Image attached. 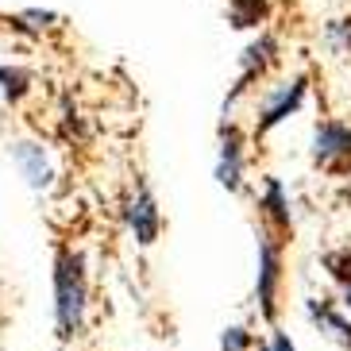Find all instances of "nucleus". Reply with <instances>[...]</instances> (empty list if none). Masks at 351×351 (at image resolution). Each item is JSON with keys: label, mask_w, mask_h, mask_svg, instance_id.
Segmentation results:
<instances>
[{"label": "nucleus", "mask_w": 351, "mask_h": 351, "mask_svg": "<svg viewBox=\"0 0 351 351\" xmlns=\"http://www.w3.org/2000/svg\"><path fill=\"white\" fill-rule=\"evenodd\" d=\"M124 224H128V232H132L135 247H143V251L155 247L158 236H162V208H158V197L147 182H139V186L132 189V197H128Z\"/></svg>", "instance_id": "8"}, {"label": "nucleus", "mask_w": 351, "mask_h": 351, "mask_svg": "<svg viewBox=\"0 0 351 351\" xmlns=\"http://www.w3.org/2000/svg\"><path fill=\"white\" fill-rule=\"evenodd\" d=\"M270 16V0H228V23L236 32H251L263 27Z\"/></svg>", "instance_id": "11"}, {"label": "nucleus", "mask_w": 351, "mask_h": 351, "mask_svg": "<svg viewBox=\"0 0 351 351\" xmlns=\"http://www.w3.org/2000/svg\"><path fill=\"white\" fill-rule=\"evenodd\" d=\"M258 208V228L270 232L278 243H289L293 239V201H289V189L282 186V178L263 174V189L255 197Z\"/></svg>", "instance_id": "7"}, {"label": "nucleus", "mask_w": 351, "mask_h": 351, "mask_svg": "<svg viewBox=\"0 0 351 351\" xmlns=\"http://www.w3.org/2000/svg\"><path fill=\"white\" fill-rule=\"evenodd\" d=\"M340 305H343V313H351V282L340 286Z\"/></svg>", "instance_id": "18"}, {"label": "nucleus", "mask_w": 351, "mask_h": 351, "mask_svg": "<svg viewBox=\"0 0 351 351\" xmlns=\"http://www.w3.org/2000/svg\"><path fill=\"white\" fill-rule=\"evenodd\" d=\"M8 158H12V166L20 170V178L27 182L32 193H51V189H54L58 170H54L51 151H47L39 139H12V143H8Z\"/></svg>", "instance_id": "9"}, {"label": "nucleus", "mask_w": 351, "mask_h": 351, "mask_svg": "<svg viewBox=\"0 0 351 351\" xmlns=\"http://www.w3.org/2000/svg\"><path fill=\"white\" fill-rule=\"evenodd\" d=\"M258 351H298V343L289 340L286 328H278V324H274V328L267 332V340L258 343Z\"/></svg>", "instance_id": "17"}, {"label": "nucleus", "mask_w": 351, "mask_h": 351, "mask_svg": "<svg viewBox=\"0 0 351 351\" xmlns=\"http://www.w3.org/2000/svg\"><path fill=\"white\" fill-rule=\"evenodd\" d=\"M305 317H309V324L324 336V340H332L340 351H351V313H343L340 301L309 298L305 301Z\"/></svg>", "instance_id": "10"}, {"label": "nucleus", "mask_w": 351, "mask_h": 351, "mask_svg": "<svg viewBox=\"0 0 351 351\" xmlns=\"http://www.w3.org/2000/svg\"><path fill=\"white\" fill-rule=\"evenodd\" d=\"M282 289H286V243L263 232H255V313L267 328L278 324Z\"/></svg>", "instance_id": "2"}, {"label": "nucleus", "mask_w": 351, "mask_h": 351, "mask_svg": "<svg viewBox=\"0 0 351 351\" xmlns=\"http://www.w3.org/2000/svg\"><path fill=\"white\" fill-rule=\"evenodd\" d=\"M251 348H255V336L243 324H228L220 332V351H251Z\"/></svg>", "instance_id": "15"}, {"label": "nucleus", "mask_w": 351, "mask_h": 351, "mask_svg": "<svg viewBox=\"0 0 351 351\" xmlns=\"http://www.w3.org/2000/svg\"><path fill=\"white\" fill-rule=\"evenodd\" d=\"M54 336L58 343H70L85 332V317H89V258L73 243H58L54 247Z\"/></svg>", "instance_id": "1"}, {"label": "nucleus", "mask_w": 351, "mask_h": 351, "mask_svg": "<svg viewBox=\"0 0 351 351\" xmlns=\"http://www.w3.org/2000/svg\"><path fill=\"white\" fill-rule=\"evenodd\" d=\"M58 12H39V8H27L16 16V27H32V32H47V27H58Z\"/></svg>", "instance_id": "16"}, {"label": "nucleus", "mask_w": 351, "mask_h": 351, "mask_svg": "<svg viewBox=\"0 0 351 351\" xmlns=\"http://www.w3.org/2000/svg\"><path fill=\"white\" fill-rule=\"evenodd\" d=\"M324 47H328L332 54H340V58L351 54V16L324 23Z\"/></svg>", "instance_id": "14"}, {"label": "nucleus", "mask_w": 351, "mask_h": 351, "mask_svg": "<svg viewBox=\"0 0 351 351\" xmlns=\"http://www.w3.org/2000/svg\"><path fill=\"white\" fill-rule=\"evenodd\" d=\"M27 93H32V73L23 70V66L0 62V97L8 104H20Z\"/></svg>", "instance_id": "12"}, {"label": "nucleus", "mask_w": 351, "mask_h": 351, "mask_svg": "<svg viewBox=\"0 0 351 351\" xmlns=\"http://www.w3.org/2000/svg\"><path fill=\"white\" fill-rule=\"evenodd\" d=\"M278 54H282V43L274 32H258L255 39L243 47V54H239V77H236V85H232V93L224 97V108H220L224 120H232V108L239 104V97L247 93L258 77H267V73L278 66Z\"/></svg>", "instance_id": "4"}, {"label": "nucleus", "mask_w": 351, "mask_h": 351, "mask_svg": "<svg viewBox=\"0 0 351 351\" xmlns=\"http://www.w3.org/2000/svg\"><path fill=\"white\" fill-rule=\"evenodd\" d=\"M213 174H217V186L228 193H243V186H247V132L236 120H220Z\"/></svg>", "instance_id": "6"}, {"label": "nucleus", "mask_w": 351, "mask_h": 351, "mask_svg": "<svg viewBox=\"0 0 351 351\" xmlns=\"http://www.w3.org/2000/svg\"><path fill=\"white\" fill-rule=\"evenodd\" d=\"M54 351H66V348H62V343H58V348H54Z\"/></svg>", "instance_id": "19"}, {"label": "nucleus", "mask_w": 351, "mask_h": 351, "mask_svg": "<svg viewBox=\"0 0 351 351\" xmlns=\"http://www.w3.org/2000/svg\"><path fill=\"white\" fill-rule=\"evenodd\" d=\"M305 97H309V73H293V77H286V82L270 85L267 93L258 97L251 139H263V135H270L278 124H286L289 116H298L301 104H305Z\"/></svg>", "instance_id": "3"}, {"label": "nucleus", "mask_w": 351, "mask_h": 351, "mask_svg": "<svg viewBox=\"0 0 351 351\" xmlns=\"http://www.w3.org/2000/svg\"><path fill=\"white\" fill-rule=\"evenodd\" d=\"M309 158L324 174H351V124L348 120H317L309 135Z\"/></svg>", "instance_id": "5"}, {"label": "nucleus", "mask_w": 351, "mask_h": 351, "mask_svg": "<svg viewBox=\"0 0 351 351\" xmlns=\"http://www.w3.org/2000/svg\"><path fill=\"white\" fill-rule=\"evenodd\" d=\"M320 267H324V274L332 278V286H336V289L348 286V282H351V243H348V247L324 251V255H320Z\"/></svg>", "instance_id": "13"}]
</instances>
